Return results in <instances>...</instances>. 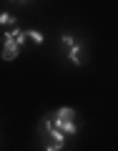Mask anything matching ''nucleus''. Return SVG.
<instances>
[{"mask_svg": "<svg viewBox=\"0 0 118 151\" xmlns=\"http://www.w3.org/2000/svg\"><path fill=\"white\" fill-rule=\"evenodd\" d=\"M25 45V30L20 28H13V30L3 33V50H0V58L3 60H15L18 53Z\"/></svg>", "mask_w": 118, "mask_h": 151, "instance_id": "obj_2", "label": "nucleus"}, {"mask_svg": "<svg viewBox=\"0 0 118 151\" xmlns=\"http://www.w3.org/2000/svg\"><path fill=\"white\" fill-rule=\"evenodd\" d=\"M0 25H18V18L10 13H0Z\"/></svg>", "mask_w": 118, "mask_h": 151, "instance_id": "obj_6", "label": "nucleus"}, {"mask_svg": "<svg viewBox=\"0 0 118 151\" xmlns=\"http://www.w3.org/2000/svg\"><path fill=\"white\" fill-rule=\"evenodd\" d=\"M38 134H40V139H43V149L45 151H60V149H65V139H68V136H65L60 129L53 126L50 116H43V119H40V124H38Z\"/></svg>", "mask_w": 118, "mask_h": 151, "instance_id": "obj_1", "label": "nucleus"}, {"mask_svg": "<svg viewBox=\"0 0 118 151\" xmlns=\"http://www.w3.org/2000/svg\"><path fill=\"white\" fill-rule=\"evenodd\" d=\"M25 38H30L33 43H38V45H40V43L45 40V35H43V33H40V30H33V28H28V30H25Z\"/></svg>", "mask_w": 118, "mask_h": 151, "instance_id": "obj_5", "label": "nucleus"}, {"mask_svg": "<svg viewBox=\"0 0 118 151\" xmlns=\"http://www.w3.org/2000/svg\"><path fill=\"white\" fill-rule=\"evenodd\" d=\"M48 116H50V121H53V126H55V129H60L65 136H75V134H78V124H75V108L63 106V108H58V111L48 113Z\"/></svg>", "mask_w": 118, "mask_h": 151, "instance_id": "obj_3", "label": "nucleus"}, {"mask_svg": "<svg viewBox=\"0 0 118 151\" xmlns=\"http://www.w3.org/2000/svg\"><path fill=\"white\" fill-rule=\"evenodd\" d=\"M60 45H63V50H65V58L73 65L81 68L83 65V43H78L70 33H63V35H60Z\"/></svg>", "mask_w": 118, "mask_h": 151, "instance_id": "obj_4", "label": "nucleus"}, {"mask_svg": "<svg viewBox=\"0 0 118 151\" xmlns=\"http://www.w3.org/2000/svg\"><path fill=\"white\" fill-rule=\"evenodd\" d=\"M13 5H25V3H30V0H10Z\"/></svg>", "mask_w": 118, "mask_h": 151, "instance_id": "obj_7", "label": "nucleus"}]
</instances>
